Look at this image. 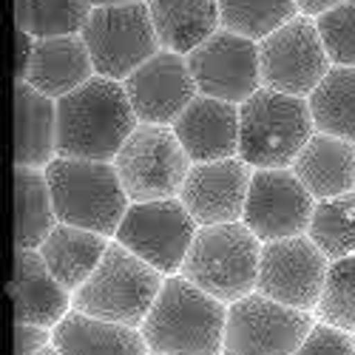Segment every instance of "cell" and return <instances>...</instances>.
Instances as JSON below:
<instances>
[{
  "label": "cell",
  "mask_w": 355,
  "mask_h": 355,
  "mask_svg": "<svg viewBox=\"0 0 355 355\" xmlns=\"http://www.w3.org/2000/svg\"><path fill=\"white\" fill-rule=\"evenodd\" d=\"M139 128L125 85L94 74L77 92L57 100V157L114 162Z\"/></svg>",
  "instance_id": "obj_1"
},
{
  "label": "cell",
  "mask_w": 355,
  "mask_h": 355,
  "mask_svg": "<svg viewBox=\"0 0 355 355\" xmlns=\"http://www.w3.org/2000/svg\"><path fill=\"white\" fill-rule=\"evenodd\" d=\"M227 304L185 276H168L142 321V338L157 355H222Z\"/></svg>",
  "instance_id": "obj_2"
},
{
  "label": "cell",
  "mask_w": 355,
  "mask_h": 355,
  "mask_svg": "<svg viewBox=\"0 0 355 355\" xmlns=\"http://www.w3.org/2000/svg\"><path fill=\"white\" fill-rule=\"evenodd\" d=\"M313 134L315 123L304 97L261 85L239 105V159L253 171L293 168Z\"/></svg>",
  "instance_id": "obj_3"
},
{
  "label": "cell",
  "mask_w": 355,
  "mask_h": 355,
  "mask_svg": "<svg viewBox=\"0 0 355 355\" xmlns=\"http://www.w3.org/2000/svg\"><path fill=\"white\" fill-rule=\"evenodd\" d=\"M46 180L54 199V214L63 225L116 236L131 199L114 162L57 157L46 168Z\"/></svg>",
  "instance_id": "obj_4"
},
{
  "label": "cell",
  "mask_w": 355,
  "mask_h": 355,
  "mask_svg": "<svg viewBox=\"0 0 355 355\" xmlns=\"http://www.w3.org/2000/svg\"><path fill=\"white\" fill-rule=\"evenodd\" d=\"M261 242L245 222L199 227L180 276L211 293L222 304H233L256 293Z\"/></svg>",
  "instance_id": "obj_5"
},
{
  "label": "cell",
  "mask_w": 355,
  "mask_h": 355,
  "mask_svg": "<svg viewBox=\"0 0 355 355\" xmlns=\"http://www.w3.org/2000/svg\"><path fill=\"white\" fill-rule=\"evenodd\" d=\"M165 279L168 276L125 250L120 242H111L94 276L74 293V310L139 330Z\"/></svg>",
  "instance_id": "obj_6"
},
{
  "label": "cell",
  "mask_w": 355,
  "mask_h": 355,
  "mask_svg": "<svg viewBox=\"0 0 355 355\" xmlns=\"http://www.w3.org/2000/svg\"><path fill=\"white\" fill-rule=\"evenodd\" d=\"M83 40L92 51L94 71L116 83H125L137 69L162 51L145 0L94 6L83 28Z\"/></svg>",
  "instance_id": "obj_7"
},
{
  "label": "cell",
  "mask_w": 355,
  "mask_h": 355,
  "mask_svg": "<svg viewBox=\"0 0 355 355\" xmlns=\"http://www.w3.org/2000/svg\"><path fill=\"white\" fill-rule=\"evenodd\" d=\"M191 157L168 125H145L128 137L114 157V168L131 202L176 199L191 173Z\"/></svg>",
  "instance_id": "obj_8"
},
{
  "label": "cell",
  "mask_w": 355,
  "mask_h": 355,
  "mask_svg": "<svg viewBox=\"0 0 355 355\" xmlns=\"http://www.w3.org/2000/svg\"><path fill=\"white\" fill-rule=\"evenodd\" d=\"M199 225L180 199L131 202L114 242L148 261L162 276H176L196 239Z\"/></svg>",
  "instance_id": "obj_9"
},
{
  "label": "cell",
  "mask_w": 355,
  "mask_h": 355,
  "mask_svg": "<svg viewBox=\"0 0 355 355\" xmlns=\"http://www.w3.org/2000/svg\"><path fill=\"white\" fill-rule=\"evenodd\" d=\"M313 327V313L279 304L256 290L227 304L222 355H295Z\"/></svg>",
  "instance_id": "obj_10"
},
{
  "label": "cell",
  "mask_w": 355,
  "mask_h": 355,
  "mask_svg": "<svg viewBox=\"0 0 355 355\" xmlns=\"http://www.w3.org/2000/svg\"><path fill=\"white\" fill-rule=\"evenodd\" d=\"M261 85L293 97H310L330 74L333 63L321 43L315 20L307 15L293 17L279 32L259 43Z\"/></svg>",
  "instance_id": "obj_11"
},
{
  "label": "cell",
  "mask_w": 355,
  "mask_h": 355,
  "mask_svg": "<svg viewBox=\"0 0 355 355\" xmlns=\"http://www.w3.org/2000/svg\"><path fill=\"white\" fill-rule=\"evenodd\" d=\"M327 270L330 259L313 245L307 233L293 236V239L264 242L256 290L293 310L315 313L324 282H327Z\"/></svg>",
  "instance_id": "obj_12"
},
{
  "label": "cell",
  "mask_w": 355,
  "mask_h": 355,
  "mask_svg": "<svg viewBox=\"0 0 355 355\" xmlns=\"http://www.w3.org/2000/svg\"><path fill=\"white\" fill-rule=\"evenodd\" d=\"M315 202L318 199L304 188L293 168L253 171L242 222L261 245L293 239V236L307 233Z\"/></svg>",
  "instance_id": "obj_13"
},
{
  "label": "cell",
  "mask_w": 355,
  "mask_h": 355,
  "mask_svg": "<svg viewBox=\"0 0 355 355\" xmlns=\"http://www.w3.org/2000/svg\"><path fill=\"white\" fill-rule=\"evenodd\" d=\"M188 66L199 94L242 105L261 88L259 43L219 28L199 49L188 54Z\"/></svg>",
  "instance_id": "obj_14"
},
{
  "label": "cell",
  "mask_w": 355,
  "mask_h": 355,
  "mask_svg": "<svg viewBox=\"0 0 355 355\" xmlns=\"http://www.w3.org/2000/svg\"><path fill=\"white\" fill-rule=\"evenodd\" d=\"M125 94L134 105L137 120L145 125H173L180 114L199 97L188 57L159 51L125 83Z\"/></svg>",
  "instance_id": "obj_15"
},
{
  "label": "cell",
  "mask_w": 355,
  "mask_h": 355,
  "mask_svg": "<svg viewBox=\"0 0 355 355\" xmlns=\"http://www.w3.org/2000/svg\"><path fill=\"white\" fill-rule=\"evenodd\" d=\"M253 168L239 157L219 162H193L180 199L199 227L242 222Z\"/></svg>",
  "instance_id": "obj_16"
},
{
  "label": "cell",
  "mask_w": 355,
  "mask_h": 355,
  "mask_svg": "<svg viewBox=\"0 0 355 355\" xmlns=\"http://www.w3.org/2000/svg\"><path fill=\"white\" fill-rule=\"evenodd\" d=\"M9 299L15 307L17 324H37V327H46V330H54L74 310V293H69L51 276L40 250L15 253Z\"/></svg>",
  "instance_id": "obj_17"
},
{
  "label": "cell",
  "mask_w": 355,
  "mask_h": 355,
  "mask_svg": "<svg viewBox=\"0 0 355 355\" xmlns=\"http://www.w3.org/2000/svg\"><path fill=\"white\" fill-rule=\"evenodd\" d=\"M191 162H219L239 157V105L199 94L173 125Z\"/></svg>",
  "instance_id": "obj_18"
},
{
  "label": "cell",
  "mask_w": 355,
  "mask_h": 355,
  "mask_svg": "<svg viewBox=\"0 0 355 355\" xmlns=\"http://www.w3.org/2000/svg\"><path fill=\"white\" fill-rule=\"evenodd\" d=\"M94 74V60L83 35L40 37L23 83H28L51 100H63L66 94L85 85Z\"/></svg>",
  "instance_id": "obj_19"
},
{
  "label": "cell",
  "mask_w": 355,
  "mask_h": 355,
  "mask_svg": "<svg viewBox=\"0 0 355 355\" xmlns=\"http://www.w3.org/2000/svg\"><path fill=\"white\" fill-rule=\"evenodd\" d=\"M57 159V100L15 83V162L46 171Z\"/></svg>",
  "instance_id": "obj_20"
},
{
  "label": "cell",
  "mask_w": 355,
  "mask_h": 355,
  "mask_svg": "<svg viewBox=\"0 0 355 355\" xmlns=\"http://www.w3.org/2000/svg\"><path fill=\"white\" fill-rule=\"evenodd\" d=\"M293 173L318 202L355 193V145L315 131L293 162Z\"/></svg>",
  "instance_id": "obj_21"
},
{
  "label": "cell",
  "mask_w": 355,
  "mask_h": 355,
  "mask_svg": "<svg viewBox=\"0 0 355 355\" xmlns=\"http://www.w3.org/2000/svg\"><path fill=\"white\" fill-rule=\"evenodd\" d=\"M165 51L188 57L222 28L219 0H145Z\"/></svg>",
  "instance_id": "obj_22"
},
{
  "label": "cell",
  "mask_w": 355,
  "mask_h": 355,
  "mask_svg": "<svg viewBox=\"0 0 355 355\" xmlns=\"http://www.w3.org/2000/svg\"><path fill=\"white\" fill-rule=\"evenodd\" d=\"M108 248H111L108 236L60 222L40 245V256L46 261V268L51 270V276L69 293H77L94 276Z\"/></svg>",
  "instance_id": "obj_23"
},
{
  "label": "cell",
  "mask_w": 355,
  "mask_h": 355,
  "mask_svg": "<svg viewBox=\"0 0 355 355\" xmlns=\"http://www.w3.org/2000/svg\"><path fill=\"white\" fill-rule=\"evenodd\" d=\"M51 333V344L60 355H151L142 330L92 318L77 310H71Z\"/></svg>",
  "instance_id": "obj_24"
},
{
  "label": "cell",
  "mask_w": 355,
  "mask_h": 355,
  "mask_svg": "<svg viewBox=\"0 0 355 355\" xmlns=\"http://www.w3.org/2000/svg\"><path fill=\"white\" fill-rule=\"evenodd\" d=\"M60 225L54 199L40 168H15V245L17 250H40L49 233Z\"/></svg>",
  "instance_id": "obj_25"
},
{
  "label": "cell",
  "mask_w": 355,
  "mask_h": 355,
  "mask_svg": "<svg viewBox=\"0 0 355 355\" xmlns=\"http://www.w3.org/2000/svg\"><path fill=\"white\" fill-rule=\"evenodd\" d=\"M307 103L315 131L355 145V69L333 66Z\"/></svg>",
  "instance_id": "obj_26"
},
{
  "label": "cell",
  "mask_w": 355,
  "mask_h": 355,
  "mask_svg": "<svg viewBox=\"0 0 355 355\" xmlns=\"http://www.w3.org/2000/svg\"><path fill=\"white\" fill-rule=\"evenodd\" d=\"M92 12V0H15L17 28H23L37 40L83 35Z\"/></svg>",
  "instance_id": "obj_27"
},
{
  "label": "cell",
  "mask_w": 355,
  "mask_h": 355,
  "mask_svg": "<svg viewBox=\"0 0 355 355\" xmlns=\"http://www.w3.org/2000/svg\"><path fill=\"white\" fill-rule=\"evenodd\" d=\"M222 28L261 43L293 17H299L295 0H219Z\"/></svg>",
  "instance_id": "obj_28"
},
{
  "label": "cell",
  "mask_w": 355,
  "mask_h": 355,
  "mask_svg": "<svg viewBox=\"0 0 355 355\" xmlns=\"http://www.w3.org/2000/svg\"><path fill=\"white\" fill-rule=\"evenodd\" d=\"M307 236L330 261L355 256V193L315 202Z\"/></svg>",
  "instance_id": "obj_29"
},
{
  "label": "cell",
  "mask_w": 355,
  "mask_h": 355,
  "mask_svg": "<svg viewBox=\"0 0 355 355\" xmlns=\"http://www.w3.org/2000/svg\"><path fill=\"white\" fill-rule=\"evenodd\" d=\"M315 318L341 333L355 336V256L330 261Z\"/></svg>",
  "instance_id": "obj_30"
},
{
  "label": "cell",
  "mask_w": 355,
  "mask_h": 355,
  "mask_svg": "<svg viewBox=\"0 0 355 355\" xmlns=\"http://www.w3.org/2000/svg\"><path fill=\"white\" fill-rule=\"evenodd\" d=\"M313 20L324 49H327L330 63L355 69V0H344L336 9L324 12Z\"/></svg>",
  "instance_id": "obj_31"
},
{
  "label": "cell",
  "mask_w": 355,
  "mask_h": 355,
  "mask_svg": "<svg viewBox=\"0 0 355 355\" xmlns=\"http://www.w3.org/2000/svg\"><path fill=\"white\" fill-rule=\"evenodd\" d=\"M295 355H355V341L349 333H341L324 321H315V327L304 338Z\"/></svg>",
  "instance_id": "obj_32"
},
{
  "label": "cell",
  "mask_w": 355,
  "mask_h": 355,
  "mask_svg": "<svg viewBox=\"0 0 355 355\" xmlns=\"http://www.w3.org/2000/svg\"><path fill=\"white\" fill-rule=\"evenodd\" d=\"M54 333L37 324H15V355H37L51 347Z\"/></svg>",
  "instance_id": "obj_33"
},
{
  "label": "cell",
  "mask_w": 355,
  "mask_h": 355,
  "mask_svg": "<svg viewBox=\"0 0 355 355\" xmlns=\"http://www.w3.org/2000/svg\"><path fill=\"white\" fill-rule=\"evenodd\" d=\"M35 46H37V37L17 28V35H15V80L17 83H23L28 74V66H32V57H35Z\"/></svg>",
  "instance_id": "obj_34"
},
{
  "label": "cell",
  "mask_w": 355,
  "mask_h": 355,
  "mask_svg": "<svg viewBox=\"0 0 355 355\" xmlns=\"http://www.w3.org/2000/svg\"><path fill=\"white\" fill-rule=\"evenodd\" d=\"M295 3H299V12H302V15L318 17V15H324V12L336 9L338 3H344V0H295Z\"/></svg>",
  "instance_id": "obj_35"
},
{
  "label": "cell",
  "mask_w": 355,
  "mask_h": 355,
  "mask_svg": "<svg viewBox=\"0 0 355 355\" xmlns=\"http://www.w3.org/2000/svg\"><path fill=\"white\" fill-rule=\"evenodd\" d=\"M94 6H114V3H139V0H92Z\"/></svg>",
  "instance_id": "obj_36"
},
{
  "label": "cell",
  "mask_w": 355,
  "mask_h": 355,
  "mask_svg": "<svg viewBox=\"0 0 355 355\" xmlns=\"http://www.w3.org/2000/svg\"><path fill=\"white\" fill-rule=\"evenodd\" d=\"M37 355H60V352H57V349H54V344H51V347H46V349H43V352H37Z\"/></svg>",
  "instance_id": "obj_37"
},
{
  "label": "cell",
  "mask_w": 355,
  "mask_h": 355,
  "mask_svg": "<svg viewBox=\"0 0 355 355\" xmlns=\"http://www.w3.org/2000/svg\"><path fill=\"white\" fill-rule=\"evenodd\" d=\"M151 355H157V352H151Z\"/></svg>",
  "instance_id": "obj_38"
},
{
  "label": "cell",
  "mask_w": 355,
  "mask_h": 355,
  "mask_svg": "<svg viewBox=\"0 0 355 355\" xmlns=\"http://www.w3.org/2000/svg\"><path fill=\"white\" fill-rule=\"evenodd\" d=\"M352 341H355V336H352Z\"/></svg>",
  "instance_id": "obj_39"
}]
</instances>
